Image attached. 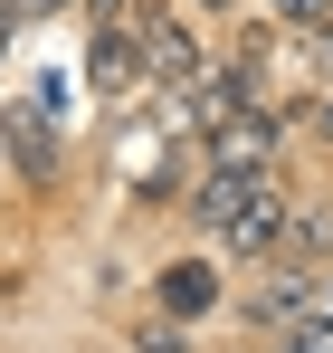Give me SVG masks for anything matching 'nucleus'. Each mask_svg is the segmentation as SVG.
I'll list each match as a JSON object with an SVG mask.
<instances>
[{
	"mask_svg": "<svg viewBox=\"0 0 333 353\" xmlns=\"http://www.w3.org/2000/svg\"><path fill=\"white\" fill-rule=\"evenodd\" d=\"M200 10H228V0H200Z\"/></svg>",
	"mask_w": 333,
	"mask_h": 353,
	"instance_id": "0eeeda50",
	"label": "nucleus"
},
{
	"mask_svg": "<svg viewBox=\"0 0 333 353\" xmlns=\"http://www.w3.org/2000/svg\"><path fill=\"white\" fill-rule=\"evenodd\" d=\"M191 220L219 230L228 258H277V239H286V191H277V172H210L200 191H191Z\"/></svg>",
	"mask_w": 333,
	"mask_h": 353,
	"instance_id": "f257e3e1",
	"label": "nucleus"
},
{
	"mask_svg": "<svg viewBox=\"0 0 333 353\" xmlns=\"http://www.w3.org/2000/svg\"><path fill=\"white\" fill-rule=\"evenodd\" d=\"M305 305H314V268H286L277 258V277L248 287V334H277V325H295Z\"/></svg>",
	"mask_w": 333,
	"mask_h": 353,
	"instance_id": "20e7f679",
	"label": "nucleus"
},
{
	"mask_svg": "<svg viewBox=\"0 0 333 353\" xmlns=\"http://www.w3.org/2000/svg\"><path fill=\"white\" fill-rule=\"evenodd\" d=\"M143 67L162 77V86H191L200 77V39H191V19H171V10H143Z\"/></svg>",
	"mask_w": 333,
	"mask_h": 353,
	"instance_id": "7ed1b4c3",
	"label": "nucleus"
},
{
	"mask_svg": "<svg viewBox=\"0 0 333 353\" xmlns=\"http://www.w3.org/2000/svg\"><path fill=\"white\" fill-rule=\"evenodd\" d=\"M210 172H277V115L267 105H238V115H210Z\"/></svg>",
	"mask_w": 333,
	"mask_h": 353,
	"instance_id": "f03ea898",
	"label": "nucleus"
},
{
	"mask_svg": "<svg viewBox=\"0 0 333 353\" xmlns=\"http://www.w3.org/2000/svg\"><path fill=\"white\" fill-rule=\"evenodd\" d=\"M314 134H324V143H333V96H314Z\"/></svg>",
	"mask_w": 333,
	"mask_h": 353,
	"instance_id": "423d86ee",
	"label": "nucleus"
},
{
	"mask_svg": "<svg viewBox=\"0 0 333 353\" xmlns=\"http://www.w3.org/2000/svg\"><path fill=\"white\" fill-rule=\"evenodd\" d=\"M324 220H333V210H324Z\"/></svg>",
	"mask_w": 333,
	"mask_h": 353,
	"instance_id": "6e6552de",
	"label": "nucleus"
},
{
	"mask_svg": "<svg viewBox=\"0 0 333 353\" xmlns=\"http://www.w3.org/2000/svg\"><path fill=\"white\" fill-rule=\"evenodd\" d=\"M210 305H219V268H210V258L162 268V315H181V325H191V315H210Z\"/></svg>",
	"mask_w": 333,
	"mask_h": 353,
	"instance_id": "39448f33",
	"label": "nucleus"
}]
</instances>
